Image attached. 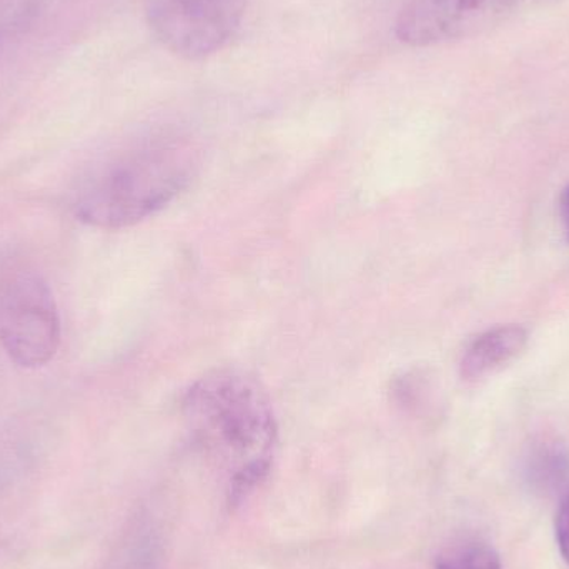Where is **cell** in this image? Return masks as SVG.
I'll use <instances>...</instances> for the list:
<instances>
[{"instance_id":"6da1fadb","label":"cell","mask_w":569,"mask_h":569,"mask_svg":"<svg viewBox=\"0 0 569 569\" xmlns=\"http://www.w3.org/2000/svg\"><path fill=\"white\" fill-rule=\"evenodd\" d=\"M199 163L196 143L179 133L143 137L80 173L70 209L93 229H129L172 203L190 186Z\"/></svg>"},{"instance_id":"7a4b0ae2","label":"cell","mask_w":569,"mask_h":569,"mask_svg":"<svg viewBox=\"0 0 569 569\" xmlns=\"http://www.w3.org/2000/svg\"><path fill=\"white\" fill-rule=\"evenodd\" d=\"M183 417L202 447L237 471L257 461H272L277 423L259 381L237 370H217L190 387Z\"/></svg>"},{"instance_id":"3957f363","label":"cell","mask_w":569,"mask_h":569,"mask_svg":"<svg viewBox=\"0 0 569 569\" xmlns=\"http://www.w3.org/2000/svg\"><path fill=\"white\" fill-rule=\"evenodd\" d=\"M62 341V321L42 273L17 257L0 259V347L23 370L46 367Z\"/></svg>"},{"instance_id":"277c9868","label":"cell","mask_w":569,"mask_h":569,"mask_svg":"<svg viewBox=\"0 0 569 569\" xmlns=\"http://www.w3.org/2000/svg\"><path fill=\"white\" fill-rule=\"evenodd\" d=\"M558 0H410L398 13L395 36L413 49L483 36Z\"/></svg>"},{"instance_id":"5b68a950","label":"cell","mask_w":569,"mask_h":569,"mask_svg":"<svg viewBox=\"0 0 569 569\" xmlns=\"http://www.w3.org/2000/svg\"><path fill=\"white\" fill-rule=\"evenodd\" d=\"M247 0H146V17L163 49L186 60L216 56L237 36Z\"/></svg>"},{"instance_id":"8992f818","label":"cell","mask_w":569,"mask_h":569,"mask_svg":"<svg viewBox=\"0 0 569 569\" xmlns=\"http://www.w3.org/2000/svg\"><path fill=\"white\" fill-rule=\"evenodd\" d=\"M528 345L527 328L500 325L478 335L460 361V375L468 383H477L513 363Z\"/></svg>"},{"instance_id":"52a82bcc","label":"cell","mask_w":569,"mask_h":569,"mask_svg":"<svg viewBox=\"0 0 569 569\" xmlns=\"http://www.w3.org/2000/svg\"><path fill=\"white\" fill-rule=\"evenodd\" d=\"M437 569H501V560L488 545L468 543L443 555Z\"/></svg>"},{"instance_id":"ba28073f","label":"cell","mask_w":569,"mask_h":569,"mask_svg":"<svg viewBox=\"0 0 569 569\" xmlns=\"http://www.w3.org/2000/svg\"><path fill=\"white\" fill-rule=\"evenodd\" d=\"M270 467H272V461H257V463L247 465L242 470L233 473L232 481H230V505L239 507L243 500H247L253 490L266 480Z\"/></svg>"},{"instance_id":"9c48e42d","label":"cell","mask_w":569,"mask_h":569,"mask_svg":"<svg viewBox=\"0 0 569 569\" xmlns=\"http://www.w3.org/2000/svg\"><path fill=\"white\" fill-rule=\"evenodd\" d=\"M557 541L561 557L569 565V491L561 498L557 515Z\"/></svg>"},{"instance_id":"30bf717a","label":"cell","mask_w":569,"mask_h":569,"mask_svg":"<svg viewBox=\"0 0 569 569\" xmlns=\"http://www.w3.org/2000/svg\"><path fill=\"white\" fill-rule=\"evenodd\" d=\"M560 217L561 222H563L565 233H567L569 240V183L560 196Z\"/></svg>"}]
</instances>
